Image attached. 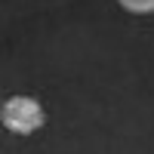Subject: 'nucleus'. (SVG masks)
Here are the masks:
<instances>
[{
  "label": "nucleus",
  "mask_w": 154,
  "mask_h": 154,
  "mask_svg": "<svg viewBox=\"0 0 154 154\" xmlns=\"http://www.w3.org/2000/svg\"><path fill=\"white\" fill-rule=\"evenodd\" d=\"M3 123L16 133H34L43 123V111H40L37 102L25 99V96H16L3 105Z\"/></svg>",
  "instance_id": "f257e3e1"
},
{
  "label": "nucleus",
  "mask_w": 154,
  "mask_h": 154,
  "mask_svg": "<svg viewBox=\"0 0 154 154\" xmlns=\"http://www.w3.org/2000/svg\"><path fill=\"white\" fill-rule=\"evenodd\" d=\"M120 6L136 16H145V12H154V0H120Z\"/></svg>",
  "instance_id": "f03ea898"
}]
</instances>
